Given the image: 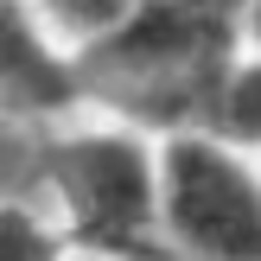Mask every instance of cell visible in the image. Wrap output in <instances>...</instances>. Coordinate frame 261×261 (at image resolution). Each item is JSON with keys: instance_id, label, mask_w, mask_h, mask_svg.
I'll return each instance as SVG.
<instances>
[{"instance_id": "obj_8", "label": "cell", "mask_w": 261, "mask_h": 261, "mask_svg": "<svg viewBox=\"0 0 261 261\" xmlns=\"http://www.w3.org/2000/svg\"><path fill=\"white\" fill-rule=\"evenodd\" d=\"M134 261H191V255H178V249H166V242H160V249H147V255H134Z\"/></svg>"}, {"instance_id": "obj_2", "label": "cell", "mask_w": 261, "mask_h": 261, "mask_svg": "<svg viewBox=\"0 0 261 261\" xmlns=\"http://www.w3.org/2000/svg\"><path fill=\"white\" fill-rule=\"evenodd\" d=\"M160 242L191 261H261V160L204 127L160 134Z\"/></svg>"}, {"instance_id": "obj_1", "label": "cell", "mask_w": 261, "mask_h": 261, "mask_svg": "<svg viewBox=\"0 0 261 261\" xmlns=\"http://www.w3.org/2000/svg\"><path fill=\"white\" fill-rule=\"evenodd\" d=\"M51 223L76 255L134 261L160 249V134L134 121H89L38 147Z\"/></svg>"}, {"instance_id": "obj_5", "label": "cell", "mask_w": 261, "mask_h": 261, "mask_svg": "<svg viewBox=\"0 0 261 261\" xmlns=\"http://www.w3.org/2000/svg\"><path fill=\"white\" fill-rule=\"evenodd\" d=\"M134 13H140V0H38V25H45L58 45H70L76 58H89L96 45H109Z\"/></svg>"}, {"instance_id": "obj_7", "label": "cell", "mask_w": 261, "mask_h": 261, "mask_svg": "<svg viewBox=\"0 0 261 261\" xmlns=\"http://www.w3.org/2000/svg\"><path fill=\"white\" fill-rule=\"evenodd\" d=\"M242 45L261 51V0H249V7H242Z\"/></svg>"}, {"instance_id": "obj_9", "label": "cell", "mask_w": 261, "mask_h": 261, "mask_svg": "<svg viewBox=\"0 0 261 261\" xmlns=\"http://www.w3.org/2000/svg\"><path fill=\"white\" fill-rule=\"evenodd\" d=\"M64 261H96V255H76V249H70V255H64Z\"/></svg>"}, {"instance_id": "obj_3", "label": "cell", "mask_w": 261, "mask_h": 261, "mask_svg": "<svg viewBox=\"0 0 261 261\" xmlns=\"http://www.w3.org/2000/svg\"><path fill=\"white\" fill-rule=\"evenodd\" d=\"M76 89V64L58 58L51 32L19 13L13 0H0V102H19V109H58Z\"/></svg>"}, {"instance_id": "obj_4", "label": "cell", "mask_w": 261, "mask_h": 261, "mask_svg": "<svg viewBox=\"0 0 261 261\" xmlns=\"http://www.w3.org/2000/svg\"><path fill=\"white\" fill-rule=\"evenodd\" d=\"M198 127L261 160V51L255 45L229 51V64L217 70L211 96H204V109H198Z\"/></svg>"}, {"instance_id": "obj_6", "label": "cell", "mask_w": 261, "mask_h": 261, "mask_svg": "<svg viewBox=\"0 0 261 261\" xmlns=\"http://www.w3.org/2000/svg\"><path fill=\"white\" fill-rule=\"evenodd\" d=\"M58 223H51L45 211H32V204L19 198H0V261H64Z\"/></svg>"}]
</instances>
